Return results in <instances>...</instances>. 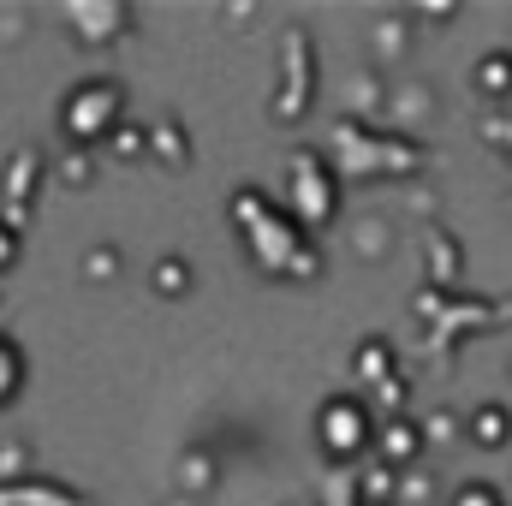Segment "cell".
<instances>
[{
    "mask_svg": "<svg viewBox=\"0 0 512 506\" xmlns=\"http://www.w3.org/2000/svg\"><path fill=\"white\" fill-rule=\"evenodd\" d=\"M227 221L239 245L268 280H322V239H310L286 203H274L262 185H233L227 191Z\"/></svg>",
    "mask_w": 512,
    "mask_h": 506,
    "instance_id": "obj_1",
    "label": "cell"
},
{
    "mask_svg": "<svg viewBox=\"0 0 512 506\" xmlns=\"http://www.w3.org/2000/svg\"><path fill=\"white\" fill-rule=\"evenodd\" d=\"M322 155L334 161L340 185H417L429 167H435V149L411 131L393 126H364L352 114H340L328 137H322Z\"/></svg>",
    "mask_w": 512,
    "mask_h": 506,
    "instance_id": "obj_2",
    "label": "cell"
},
{
    "mask_svg": "<svg viewBox=\"0 0 512 506\" xmlns=\"http://www.w3.org/2000/svg\"><path fill=\"white\" fill-rule=\"evenodd\" d=\"M411 316H417V358H429V364H447L453 370V358H459V346L465 340H477V334H489L495 322H507L512 304L507 298H483V292H441V286H417L411 292Z\"/></svg>",
    "mask_w": 512,
    "mask_h": 506,
    "instance_id": "obj_3",
    "label": "cell"
},
{
    "mask_svg": "<svg viewBox=\"0 0 512 506\" xmlns=\"http://www.w3.org/2000/svg\"><path fill=\"white\" fill-rule=\"evenodd\" d=\"M286 209H292V221L310 233V239H322L334 221H340V209H346V185H340V173H334V161L322 155V149H292L286 155Z\"/></svg>",
    "mask_w": 512,
    "mask_h": 506,
    "instance_id": "obj_4",
    "label": "cell"
},
{
    "mask_svg": "<svg viewBox=\"0 0 512 506\" xmlns=\"http://www.w3.org/2000/svg\"><path fill=\"white\" fill-rule=\"evenodd\" d=\"M120 126H126V84L120 78H84V84L66 90V102H60V137L72 149L114 143Z\"/></svg>",
    "mask_w": 512,
    "mask_h": 506,
    "instance_id": "obj_5",
    "label": "cell"
},
{
    "mask_svg": "<svg viewBox=\"0 0 512 506\" xmlns=\"http://www.w3.org/2000/svg\"><path fill=\"white\" fill-rule=\"evenodd\" d=\"M376 435H382V417H376L370 399H358V393H328V399L316 405V447H322L328 465H352V471H358V459L376 453Z\"/></svg>",
    "mask_w": 512,
    "mask_h": 506,
    "instance_id": "obj_6",
    "label": "cell"
},
{
    "mask_svg": "<svg viewBox=\"0 0 512 506\" xmlns=\"http://www.w3.org/2000/svg\"><path fill=\"white\" fill-rule=\"evenodd\" d=\"M316 108V42L304 24L280 30V66H274V96H268V120L274 126H298Z\"/></svg>",
    "mask_w": 512,
    "mask_h": 506,
    "instance_id": "obj_7",
    "label": "cell"
},
{
    "mask_svg": "<svg viewBox=\"0 0 512 506\" xmlns=\"http://www.w3.org/2000/svg\"><path fill=\"white\" fill-rule=\"evenodd\" d=\"M48 185V149L42 143H18L0 167V221L30 233V209H36V191Z\"/></svg>",
    "mask_w": 512,
    "mask_h": 506,
    "instance_id": "obj_8",
    "label": "cell"
},
{
    "mask_svg": "<svg viewBox=\"0 0 512 506\" xmlns=\"http://www.w3.org/2000/svg\"><path fill=\"white\" fill-rule=\"evenodd\" d=\"M60 18L78 36V48H120L137 30V6L131 0H66Z\"/></svg>",
    "mask_w": 512,
    "mask_h": 506,
    "instance_id": "obj_9",
    "label": "cell"
},
{
    "mask_svg": "<svg viewBox=\"0 0 512 506\" xmlns=\"http://www.w3.org/2000/svg\"><path fill=\"white\" fill-rule=\"evenodd\" d=\"M423 286L465 292V245H459L453 227H429L423 233Z\"/></svg>",
    "mask_w": 512,
    "mask_h": 506,
    "instance_id": "obj_10",
    "label": "cell"
},
{
    "mask_svg": "<svg viewBox=\"0 0 512 506\" xmlns=\"http://www.w3.org/2000/svg\"><path fill=\"white\" fill-rule=\"evenodd\" d=\"M346 114L364 120V126H387V120H393V90H387L382 66L346 72Z\"/></svg>",
    "mask_w": 512,
    "mask_h": 506,
    "instance_id": "obj_11",
    "label": "cell"
},
{
    "mask_svg": "<svg viewBox=\"0 0 512 506\" xmlns=\"http://www.w3.org/2000/svg\"><path fill=\"white\" fill-rule=\"evenodd\" d=\"M423 453H429L423 423H417V417H387L382 435H376V459H382L387 471H417Z\"/></svg>",
    "mask_w": 512,
    "mask_h": 506,
    "instance_id": "obj_12",
    "label": "cell"
},
{
    "mask_svg": "<svg viewBox=\"0 0 512 506\" xmlns=\"http://www.w3.org/2000/svg\"><path fill=\"white\" fill-rule=\"evenodd\" d=\"M0 506H96L84 489L60 483V477H24V483H0Z\"/></svg>",
    "mask_w": 512,
    "mask_h": 506,
    "instance_id": "obj_13",
    "label": "cell"
},
{
    "mask_svg": "<svg viewBox=\"0 0 512 506\" xmlns=\"http://www.w3.org/2000/svg\"><path fill=\"white\" fill-rule=\"evenodd\" d=\"M173 483H179V495H185V501L215 495V483H221V459H215L209 447H185V453L173 459Z\"/></svg>",
    "mask_w": 512,
    "mask_h": 506,
    "instance_id": "obj_14",
    "label": "cell"
},
{
    "mask_svg": "<svg viewBox=\"0 0 512 506\" xmlns=\"http://www.w3.org/2000/svg\"><path fill=\"white\" fill-rule=\"evenodd\" d=\"M465 435H471V447H483V453H501V447L512 441V405H501V399L477 405V411L465 417Z\"/></svg>",
    "mask_w": 512,
    "mask_h": 506,
    "instance_id": "obj_15",
    "label": "cell"
},
{
    "mask_svg": "<svg viewBox=\"0 0 512 506\" xmlns=\"http://www.w3.org/2000/svg\"><path fill=\"white\" fill-rule=\"evenodd\" d=\"M471 90L483 96V102H512V48H489L477 66H471Z\"/></svg>",
    "mask_w": 512,
    "mask_h": 506,
    "instance_id": "obj_16",
    "label": "cell"
},
{
    "mask_svg": "<svg viewBox=\"0 0 512 506\" xmlns=\"http://www.w3.org/2000/svg\"><path fill=\"white\" fill-rule=\"evenodd\" d=\"M352 376L364 381L370 393H376L387 376H399V352H393V340H387V334H370V340L352 352Z\"/></svg>",
    "mask_w": 512,
    "mask_h": 506,
    "instance_id": "obj_17",
    "label": "cell"
},
{
    "mask_svg": "<svg viewBox=\"0 0 512 506\" xmlns=\"http://www.w3.org/2000/svg\"><path fill=\"white\" fill-rule=\"evenodd\" d=\"M435 114V84H399L393 90V131H411V137H423V120Z\"/></svg>",
    "mask_w": 512,
    "mask_h": 506,
    "instance_id": "obj_18",
    "label": "cell"
},
{
    "mask_svg": "<svg viewBox=\"0 0 512 506\" xmlns=\"http://www.w3.org/2000/svg\"><path fill=\"white\" fill-rule=\"evenodd\" d=\"M149 155L161 161V167H191V131H185V120H173V114H161L155 126H149Z\"/></svg>",
    "mask_w": 512,
    "mask_h": 506,
    "instance_id": "obj_19",
    "label": "cell"
},
{
    "mask_svg": "<svg viewBox=\"0 0 512 506\" xmlns=\"http://www.w3.org/2000/svg\"><path fill=\"white\" fill-rule=\"evenodd\" d=\"M370 42H376V66L405 60V54H411V6H405V12H382V18L370 24Z\"/></svg>",
    "mask_w": 512,
    "mask_h": 506,
    "instance_id": "obj_20",
    "label": "cell"
},
{
    "mask_svg": "<svg viewBox=\"0 0 512 506\" xmlns=\"http://www.w3.org/2000/svg\"><path fill=\"white\" fill-rule=\"evenodd\" d=\"M24 381H30V358H24V346H18L12 334H0V405H12V399L24 393Z\"/></svg>",
    "mask_w": 512,
    "mask_h": 506,
    "instance_id": "obj_21",
    "label": "cell"
},
{
    "mask_svg": "<svg viewBox=\"0 0 512 506\" xmlns=\"http://www.w3.org/2000/svg\"><path fill=\"white\" fill-rule=\"evenodd\" d=\"M149 292L155 298H185L191 292V262L185 256H155L149 262Z\"/></svg>",
    "mask_w": 512,
    "mask_h": 506,
    "instance_id": "obj_22",
    "label": "cell"
},
{
    "mask_svg": "<svg viewBox=\"0 0 512 506\" xmlns=\"http://www.w3.org/2000/svg\"><path fill=\"white\" fill-rule=\"evenodd\" d=\"M322 506H364V483L352 465H328L322 471Z\"/></svg>",
    "mask_w": 512,
    "mask_h": 506,
    "instance_id": "obj_23",
    "label": "cell"
},
{
    "mask_svg": "<svg viewBox=\"0 0 512 506\" xmlns=\"http://www.w3.org/2000/svg\"><path fill=\"white\" fill-rule=\"evenodd\" d=\"M417 423H423V441H429V447H453V441H471V435H465V417H459V411H447V405L423 411Z\"/></svg>",
    "mask_w": 512,
    "mask_h": 506,
    "instance_id": "obj_24",
    "label": "cell"
},
{
    "mask_svg": "<svg viewBox=\"0 0 512 506\" xmlns=\"http://www.w3.org/2000/svg\"><path fill=\"white\" fill-rule=\"evenodd\" d=\"M358 483H364V506H399V471L376 465H358Z\"/></svg>",
    "mask_w": 512,
    "mask_h": 506,
    "instance_id": "obj_25",
    "label": "cell"
},
{
    "mask_svg": "<svg viewBox=\"0 0 512 506\" xmlns=\"http://www.w3.org/2000/svg\"><path fill=\"white\" fill-rule=\"evenodd\" d=\"M24 477H36V447L6 435L0 441V483H24Z\"/></svg>",
    "mask_w": 512,
    "mask_h": 506,
    "instance_id": "obj_26",
    "label": "cell"
},
{
    "mask_svg": "<svg viewBox=\"0 0 512 506\" xmlns=\"http://www.w3.org/2000/svg\"><path fill=\"white\" fill-rule=\"evenodd\" d=\"M370 405H376V417H411V411H405V405H411V376H405V370H399V376H387L382 387H376V393H370Z\"/></svg>",
    "mask_w": 512,
    "mask_h": 506,
    "instance_id": "obj_27",
    "label": "cell"
},
{
    "mask_svg": "<svg viewBox=\"0 0 512 506\" xmlns=\"http://www.w3.org/2000/svg\"><path fill=\"white\" fill-rule=\"evenodd\" d=\"M54 167H60V185H72V191H84V185L96 179V149H72V143H66Z\"/></svg>",
    "mask_w": 512,
    "mask_h": 506,
    "instance_id": "obj_28",
    "label": "cell"
},
{
    "mask_svg": "<svg viewBox=\"0 0 512 506\" xmlns=\"http://www.w3.org/2000/svg\"><path fill=\"white\" fill-rule=\"evenodd\" d=\"M477 137H483L495 155H507L512 161V102L507 108H495V114H483V120H477Z\"/></svg>",
    "mask_w": 512,
    "mask_h": 506,
    "instance_id": "obj_29",
    "label": "cell"
},
{
    "mask_svg": "<svg viewBox=\"0 0 512 506\" xmlns=\"http://www.w3.org/2000/svg\"><path fill=\"white\" fill-rule=\"evenodd\" d=\"M387 233H393V227H387L382 215H370V221H358V227H352L358 251H364V256H376V262H382V256L393 251V239H387Z\"/></svg>",
    "mask_w": 512,
    "mask_h": 506,
    "instance_id": "obj_30",
    "label": "cell"
},
{
    "mask_svg": "<svg viewBox=\"0 0 512 506\" xmlns=\"http://www.w3.org/2000/svg\"><path fill=\"white\" fill-rule=\"evenodd\" d=\"M447 506H507V495H501L489 477H471V483H459V489H453V501H447Z\"/></svg>",
    "mask_w": 512,
    "mask_h": 506,
    "instance_id": "obj_31",
    "label": "cell"
},
{
    "mask_svg": "<svg viewBox=\"0 0 512 506\" xmlns=\"http://www.w3.org/2000/svg\"><path fill=\"white\" fill-rule=\"evenodd\" d=\"M120 262H126L120 245H90V251H84V280H114Z\"/></svg>",
    "mask_w": 512,
    "mask_h": 506,
    "instance_id": "obj_32",
    "label": "cell"
},
{
    "mask_svg": "<svg viewBox=\"0 0 512 506\" xmlns=\"http://www.w3.org/2000/svg\"><path fill=\"white\" fill-rule=\"evenodd\" d=\"M435 495V477L417 465V471H399V506H423Z\"/></svg>",
    "mask_w": 512,
    "mask_h": 506,
    "instance_id": "obj_33",
    "label": "cell"
},
{
    "mask_svg": "<svg viewBox=\"0 0 512 506\" xmlns=\"http://www.w3.org/2000/svg\"><path fill=\"white\" fill-rule=\"evenodd\" d=\"M108 149H114V155H120V161H137V155H149V126H120L114 131V143H108Z\"/></svg>",
    "mask_w": 512,
    "mask_h": 506,
    "instance_id": "obj_34",
    "label": "cell"
},
{
    "mask_svg": "<svg viewBox=\"0 0 512 506\" xmlns=\"http://www.w3.org/2000/svg\"><path fill=\"white\" fill-rule=\"evenodd\" d=\"M18 256H24V233L0 221V274H6V268H18Z\"/></svg>",
    "mask_w": 512,
    "mask_h": 506,
    "instance_id": "obj_35",
    "label": "cell"
},
{
    "mask_svg": "<svg viewBox=\"0 0 512 506\" xmlns=\"http://www.w3.org/2000/svg\"><path fill=\"white\" fill-rule=\"evenodd\" d=\"M411 18H429V24H453V18H459V0H423V6H411Z\"/></svg>",
    "mask_w": 512,
    "mask_h": 506,
    "instance_id": "obj_36",
    "label": "cell"
},
{
    "mask_svg": "<svg viewBox=\"0 0 512 506\" xmlns=\"http://www.w3.org/2000/svg\"><path fill=\"white\" fill-rule=\"evenodd\" d=\"M0 316H6V292H0Z\"/></svg>",
    "mask_w": 512,
    "mask_h": 506,
    "instance_id": "obj_37",
    "label": "cell"
}]
</instances>
